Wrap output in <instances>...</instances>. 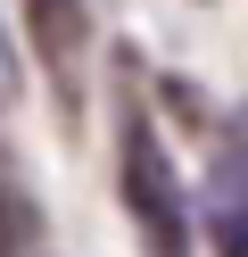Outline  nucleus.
I'll return each mask as SVG.
<instances>
[{"instance_id":"obj_1","label":"nucleus","mask_w":248,"mask_h":257,"mask_svg":"<svg viewBox=\"0 0 248 257\" xmlns=\"http://www.w3.org/2000/svg\"><path fill=\"white\" fill-rule=\"evenodd\" d=\"M116 199H124L132 232H141V257H190L198 249L190 191H182L174 158H165V133L149 124L141 100H124V116H116Z\"/></svg>"},{"instance_id":"obj_2","label":"nucleus","mask_w":248,"mask_h":257,"mask_svg":"<svg viewBox=\"0 0 248 257\" xmlns=\"http://www.w3.org/2000/svg\"><path fill=\"white\" fill-rule=\"evenodd\" d=\"M25 42L58 83V108L83 116V67H91V9L83 0H25Z\"/></svg>"},{"instance_id":"obj_3","label":"nucleus","mask_w":248,"mask_h":257,"mask_svg":"<svg viewBox=\"0 0 248 257\" xmlns=\"http://www.w3.org/2000/svg\"><path fill=\"white\" fill-rule=\"evenodd\" d=\"M207 224H215V257H248V240H240V141L215 150V174H207Z\"/></svg>"},{"instance_id":"obj_4","label":"nucleus","mask_w":248,"mask_h":257,"mask_svg":"<svg viewBox=\"0 0 248 257\" xmlns=\"http://www.w3.org/2000/svg\"><path fill=\"white\" fill-rule=\"evenodd\" d=\"M33 240H42V207H33L17 183H0V257H25Z\"/></svg>"},{"instance_id":"obj_5","label":"nucleus","mask_w":248,"mask_h":257,"mask_svg":"<svg viewBox=\"0 0 248 257\" xmlns=\"http://www.w3.org/2000/svg\"><path fill=\"white\" fill-rule=\"evenodd\" d=\"M9 75H17V50H9V34H0V83H9Z\"/></svg>"},{"instance_id":"obj_6","label":"nucleus","mask_w":248,"mask_h":257,"mask_svg":"<svg viewBox=\"0 0 248 257\" xmlns=\"http://www.w3.org/2000/svg\"><path fill=\"white\" fill-rule=\"evenodd\" d=\"M25 257H33V249H25Z\"/></svg>"}]
</instances>
